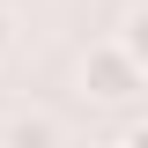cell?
I'll use <instances>...</instances> for the list:
<instances>
[{
	"instance_id": "obj_3",
	"label": "cell",
	"mask_w": 148,
	"mask_h": 148,
	"mask_svg": "<svg viewBox=\"0 0 148 148\" xmlns=\"http://www.w3.org/2000/svg\"><path fill=\"white\" fill-rule=\"evenodd\" d=\"M8 45H15V15L0 8V59H8Z\"/></svg>"
},
{
	"instance_id": "obj_2",
	"label": "cell",
	"mask_w": 148,
	"mask_h": 148,
	"mask_svg": "<svg viewBox=\"0 0 148 148\" xmlns=\"http://www.w3.org/2000/svg\"><path fill=\"white\" fill-rule=\"evenodd\" d=\"M8 141H15V148H52L59 126H52V119H15V126H8Z\"/></svg>"
},
{
	"instance_id": "obj_1",
	"label": "cell",
	"mask_w": 148,
	"mask_h": 148,
	"mask_svg": "<svg viewBox=\"0 0 148 148\" xmlns=\"http://www.w3.org/2000/svg\"><path fill=\"white\" fill-rule=\"evenodd\" d=\"M141 89H148V59H133L119 37H104V45L82 52V96H89V104L126 111V104H141Z\"/></svg>"
}]
</instances>
